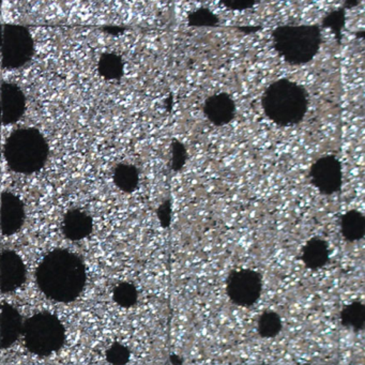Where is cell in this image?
I'll use <instances>...</instances> for the list:
<instances>
[{"instance_id": "6da1fadb", "label": "cell", "mask_w": 365, "mask_h": 365, "mask_svg": "<svg viewBox=\"0 0 365 365\" xmlns=\"http://www.w3.org/2000/svg\"><path fill=\"white\" fill-rule=\"evenodd\" d=\"M36 279L42 294L51 300L72 302L86 286V267L76 254L56 249L44 256L36 272Z\"/></svg>"}, {"instance_id": "7a4b0ae2", "label": "cell", "mask_w": 365, "mask_h": 365, "mask_svg": "<svg viewBox=\"0 0 365 365\" xmlns=\"http://www.w3.org/2000/svg\"><path fill=\"white\" fill-rule=\"evenodd\" d=\"M309 106L307 89L286 78L269 85L262 97L264 115L279 127H292L302 123Z\"/></svg>"}, {"instance_id": "3957f363", "label": "cell", "mask_w": 365, "mask_h": 365, "mask_svg": "<svg viewBox=\"0 0 365 365\" xmlns=\"http://www.w3.org/2000/svg\"><path fill=\"white\" fill-rule=\"evenodd\" d=\"M50 145L36 128L14 130L4 145V157L12 172L33 175L46 166Z\"/></svg>"}, {"instance_id": "277c9868", "label": "cell", "mask_w": 365, "mask_h": 365, "mask_svg": "<svg viewBox=\"0 0 365 365\" xmlns=\"http://www.w3.org/2000/svg\"><path fill=\"white\" fill-rule=\"evenodd\" d=\"M273 48L292 66L311 63L322 43V31L315 25H284L272 33Z\"/></svg>"}, {"instance_id": "5b68a950", "label": "cell", "mask_w": 365, "mask_h": 365, "mask_svg": "<svg viewBox=\"0 0 365 365\" xmlns=\"http://www.w3.org/2000/svg\"><path fill=\"white\" fill-rule=\"evenodd\" d=\"M23 337L27 349L39 356H48L63 348L66 329L57 316L41 312L24 322Z\"/></svg>"}, {"instance_id": "8992f818", "label": "cell", "mask_w": 365, "mask_h": 365, "mask_svg": "<svg viewBox=\"0 0 365 365\" xmlns=\"http://www.w3.org/2000/svg\"><path fill=\"white\" fill-rule=\"evenodd\" d=\"M35 40L26 26L0 24V56L5 69L16 70L31 63L35 56Z\"/></svg>"}, {"instance_id": "52a82bcc", "label": "cell", "mask_w": 365, "mask_h": 365, "mask_svg": "<svg viewBox=\"0 0 365 365\" xmlns=\"http://www.w3.org/2000/svg\"><path fill=\"white\" fill-rule=\"evenodd\" d=\"M262 275L253 269H236L226 279V294L230 302L239 307H252L262 294Z\"/></svg>"}, {"instance_id": "ba28073f", "label": "cell", "mask_w": 365, "mask_h": 365, "mask_svg": "<svg viewBox=\"0 0 365 365\" xmlns=\"http://www.w3.org/2000/svg\"><path fill=\"white\" fill-rule=\"evenodd\" d=\"M312 185L324 195H333L343 187L344 174L341 161L335 155H324L314 162L309 168Z\"/></svg>"}, {"instance_id": "9c48e42d", "label": "cell", "mask_w": 365, "mask_h": 365, "mask_svg": "<svg viewBox=\"0 0 365 365\" xmlns=\"http://www.w3.org/2000/svg\"><path fill=\"white\" fill-rule=\"evenodd\" d=\"M27 100L24 91L16 83L0 84V110L3 125L19 123L26 112Z\"/></svg>"}, {"instance_id": "30bf717a", "label": "cell", "mask_w": 365, "mask_h": 365, "mask_svg": "<svg viewBox=\"0 0 365 365\" xmlns=\"http://www.w3.org/2000/svg\"><path fill=\"white\" fill-rule=\"evenodd\" d=\"M26 266L21 256L6 250L0 256V292L10 294L22 287L26 282Z\"/></svg>"}, {"instance_id": "8fae6325", "label": "cell", "mask_w": 365, "mask_h": 365, "mask_svg": "<svg viewBox=\"0 0 365 365\" xmlns=\"http://www.w3.org/2000/svg\"><path fill=\"white\" fill-rule=\"evenodd\" d=\"M25 205L16 194L5 191L0 195V230L6 237L14 236L24 225Z\"/></svg>"}, {"instance_id": "7c38bea8", "label": "cell", "mask_w": 365, "mask_h": 365, "mask_svg": "<svg viewBox=\"0 0 365 365\" xmlns=\"http://www.w3.org/2000/svg\"><path fill=\"white\" fill-rule=\"evenodd\" d=\"M202 112L213 125L223 127L232 123L236 117V102L228 93H217L205 101Z\"/></svg>"}, {"instance_id": "4fadbf2b", "label": "cell", "mask_w": 365, "mask_h": 365, "mask_svg": "<svg viewBox=\"0 0 365 365\" xmlns=\"http://www.w3.org/2000/svg\"><path fill=\"white\" fill-rule=\"evenodd\" d=\"M22 315L9 303L0 304V347L8 349L16 343L23 333Z\"/></svg>"}, {"instance_id": "5bb4252c", "label": "cell", "mask_w": 365, "mask_h": 365, "mask_svg": "<svg viewBox=\"0 0 365 365\" xmlns=\"http://www.w3.org/2000/svg\"><path fill=\"white\" fill-rule=\"evenodd\" d=\"M93 220L88 213L80 209H72L63 217V234L68 240L80 241L91 236Z\"/></svg>"}, {"instance_id": "9a60e30c", "label": "cell", "mask_w": 365, "mask_h": 365, "mask_svg": "<svg viewBox=\"0 0 365 365\" xmlns=\"http://www.w3.org/2000/svg\"><path fill=\"white\" fill-rule=\"evenodd\" d=\"M330 254L328 241L320 237H313L301 249L300 259L305 268L318 271L328 264Z\"/></svg>"}, {"instance_id": "2e32d148", "label": "cell", "mask_w": 365, "mask_h": 365, "mask_svg": "<svg viewBox=\"0 0 365 365\" xmlns=\"http://www.w3.org/2000/svg\"><path fill=\"white\" fill-rule=\"evenodd\" d=\"M339 227L341 236L347 242H359L365 236L364 215L356 209L347 211L341 215Z\"/></svg>"}, {"instance_id": "e0dca14e", "label": "cell", "mask_w": 365, "mask_h": 365, "mask_svg": "<svg viewBox=\"0 0 365 365\" xmlns=\"http://www.w3.org/2000/svg\"><path fill=\"white\" fill-rule=\"evenodd\" d=\"M339 322L344 328L360 332L365 327V304L361 300H352L341 307Z\"/></svg>"}, {"instance_id": "ac0fdd59", "label": "cell", "mask_w": 365, "mask_h": 365, "mask_svg": "<svg viewBox=\"0 0 365 365\" xmlns=\"http://www.w3.org/2000/svg\"><path fill=\"white\" fill-rule=\"evenodd\" d=\"M97 70L104 81L119 82L125 76V61L116 53H103L98 61Z\"/></svg>"}, {"instance_id": "d6986e66", "label": "cell", "mask_w": 365, "mask_h": 365, "mask_svg": "<svg viewBox=\"0 0 365 365\" xmlns=\"http://www.w3.org/2000/svg\"><path fill=\"white\" fill-rule=\"evenodd\" d=\"M113 180L121 192L131 194L140 185V172L132 164L120 163L115 168Z\"/></svg>"}, {"instance_id": "ffe728a7", "label": "cell", "mask_w": 365, "mask_h": 365, "mask_svg": "<svg viewBox=\"0 0 365 365\" xmlns=\"http://www.w3.org/2000/svg\"><path fill=\"white\" fill-rule=\"evenodd\" d=\"M258 335L262 339H274L283 330V322L281 316L274 311L262 312L257 319Z\"/></svg>"}, {"instance_id": "44dd1931", "label": "cell", "mask_w": 365, "mask_h": 365, "mask_svg": "<svg viewBox=\"0 0 365 365\" xmlns=\"http://www.w3.org/2000/svg\"><path fill=\"white\" fill-rule=\"evenodd\" d=\"M113 299L117 305L123 309H130L136 305L138 301V290L134 284L123 282L115 287Z\"/></svg>"}, {"instance_id": "7402d4cb", "label": "cell", "mask_w": 365, "mask_h": 365, "mask_svg": "<svg viewBox=\"0 0 365 365\" xmlns=\"http://www.w3.org/2000/svg\"><path fill=\"white\" fill-rule=\"evenodd\" d=\"M219 23L217 14L207 8L194 10L187 16V24L192 27H215Z\"/></svg>"}, {"instance_id": "603a6c76", "label": "cell", "mask_w": 365, "mask_h": 365, "mask_svg": "<svg viewBox=\"0 0 365 365\" xmlns=\"http://www.w3.org/2000/svg\"><path fill=\"white\" fill-rule=\"evenodd\" d=\"M106 358L110 365H127L131 359V350L128 346L116 341L106 350Z\"/></svg>"}, {"instance_id": "cb8c5ba5", "label": "cell", "mask_w": 365, "mask_h": 365, "mask_svg": "<svg viewBox=\"0 0 365 365\" xmlns=\"http://www.w3.org/2000/svg\"><path fill=\"white\" fill-rule=\"evenodd\" d=\"M187 161V150L180 140H174L172 144V161L170 168L175 173L181 172Z\"/></svg>"}, {"instance_id": "d4e9b609", "label": "cell", "mask_w": 365, "mask_h": 365, "mask_svg": "<svg viewBox=\"0 0 365 365\" xmlns=\"http://www.w3.org/2000/svg\"><path fill=\"white\" fill-rule=\"evenodd\" d=\"M157 217L162 228L168 230V228L170 227L173 221V204L170 198H166V200H164L162 204L158 207Z\"/></svg>"}, {"instance_id": "484cf974", "label": "cell", "mask_w": 365, "mask_h": 365, "mask_svg": "<svg viewBox=\"0 0 365 365\" xmlns=\"http://www.w3.org/2000/svg\"><path fill=\"white\" fill-rule=\"evenodd\" d=\"M346 16L343 10L331 12L324 20V27L330 29L334 34H341L345 25Z\"/></svg>"}, {"instance_id": "4316f807", "label": "cell", "mask_w": 365, "mask_h": 365, "mask_svg": "<svg viewBox=\"0 0 365 365\" xmlns=\"http://www.w3.org/2000/svg\"><path fill=\"white\" fill-rule=\"evenodd\" d=\"M224 7L230 10H235V11H243V10L251 9L255 1H245V0H224L221 1Z\"/></svg>"}, {"instance_id": "83f0119b", "label": "cell", "mask_w": 365, "mask_h": 365, "mask_svg": "<svg viewBox=\"0 0 365 365\" xmlns=\"http://www.w3.org/2000/svg\"><path fill=\"white\" fill-rule=\"evenodd\" d=\"M170 362H172L174 365L182 364V360H180V358H179L178 356H176V354H173V356H170Z\"/></svg>"}, {"instance_id": "f1b7e54d", "label": "cell", "mask_w": 365, "mask_h": 365, "mask_svg": "<svg viewBox=\"0 0 365 365\" xmlns=\"http://www.w3.org/2000/svg\"><path fill=\"white\" fill-rule=\"evenodd\" d=\"M3 125V121H1V110H0V127Z\"/></svg>"}, {"instance_id": "f546056e", "label": "cell", "mask_w": 365, "mask_h": 365, "mask_svg": "<svg viewBox=\"0 0 365 365\" xmlns=\"http://www.w3.org/2000/svg\"><path fill=\"white\" fill-rule=\"evenodd\" d=\"M0 161H1V150H0Z\"/></svg>"}, {"instance_id": "4dcf8cb0", "label": "cell", "mask_w": 365, "mask_h": 365, "mask_svg": "<svg viewBox=\"0 0 365 365\" xmlns=\"http://www.w3.org/2000/svg\"><path fill=\"white\" fill-rule=\"evenodd\" d=\"M1 253H3V252H1V247H0V256H1Z\"/></svg>"}, {"instance_id": "1f68e13d", "label": "cell", "mask_w": 365, "mask_h": 365, "mask_svg": "<svg viewBox=\"0 0 365 365\" xmlns=\"http://www.w3.org/2000/svg\"><path fill=\"white\" fill-rule=\"evenodd\" d=\"M314 365H330V364H314Z\"/></svg>"}, {"instance_id": "d6a6232c", "label": "cell", "mask_w": 365, "mask_h": 365, "mask_svg": "<svg viewBox=\"0 0 365 365\" xmlns=\"http://www.w3.org/2000/svg\"><path fill=\"white\" fill-rule=\"evenodd\" d=\"M0 350H1V347H0Z\"/></svg>"}]
</instances>
